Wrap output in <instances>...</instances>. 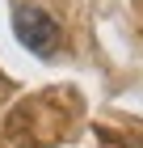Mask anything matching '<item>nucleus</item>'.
<instances>
[{"instance_id":"1","label":"nucleus","mask_w":143,"mask_h":148,"mask_svg":"<svg viewBox=\"0 0 143 148\" xmlns=\"http://www.w3.org/2000/svg\"><path fill=\"white\" fill-rule=\"evenodd\" d=\"M13 30L34 55H55L59 51V21L38 4H17L13 9Z\"/></svg>"}]
</instances>
